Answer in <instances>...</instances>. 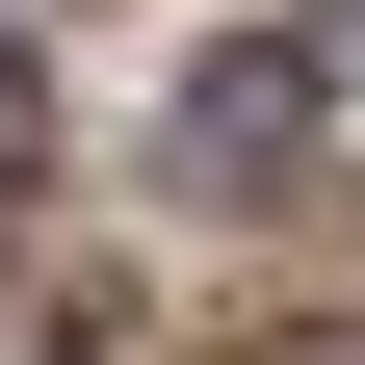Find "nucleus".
Wrapping results in <instances>:
<instances>
[{
	"label": "nucleus",
	"instance_id": "nucleus-1",
	"mask_svg": "<svg viewBox=\"0 0 365 365\" xmlns=\"http://www.w3.org/2000/svg\"><path fill=\"white\" fill-rule=\"evenodd\" d=\"M287 130H313V53H287V26L182 78V157H209V182H235V157H287Z\"/></svg>",
	"mask_w": 365,
	"mask_h": 365
},
{
	"label": "nucleus",
	"instance_id": "nucleus-2",
	"mask_svg": "<svg viewBox=\"0 0 365 365\" xmlns=\"http://www.w3.org/2000/svg\"><path fill=\"white\" fill-rule=\"evenodd\" d=\"M26 130H53V78H26V26H0V182H26Z\"/></svg>",
	"mask_w": 365,
	"mask_h": 365
},
{
	"label": "nucleus",
	"instance_id": "nucleus-3",
	"mask_svg": "<svg viewBox=\"0 0 365 365\" xmlns=\"http://www.w3.org/2000/svg\"><path fill=\"white\" fill-rule=\"evenodd\" d=\"M26 365H105V339H26Z\"/></svg>",
	"mask_w": 365,
	"mask_h": 365
}]
</instances>
